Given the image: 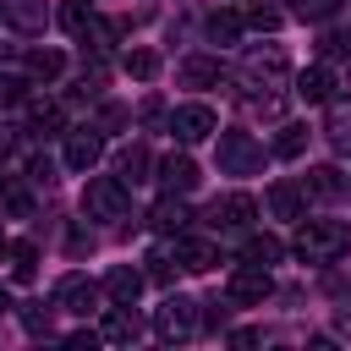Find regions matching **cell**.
Segmentation results:
<instances>
[{"label": "cell", "instance_id": "cell-1", "mask_svg": "<svg viewBox=\"0 0 351 351\" xmlns=\"http://www.w3.org/2000/svg\"><path fill=\"white\" fill-rule=\"evenodd\" d=\"M346 247H351V230H346L340 219H302V230H296V241H291V252H296L302 263H335Z\"/></svg>", "mask_w": 351, "mask_h": 351}, {"label": "cell", "instance_id": "cell-2", "mask_svg": "<svg viewBox=\"0 0 351 351\" xmlns=\"http://www.w3.org/2000/svg\"><path fill=\"white\" fill-rule=\"evenodd\" d=\"M132 197H126V181L121 176H93L82 186V214L88 219H126Z\"/></svg>", "mask_w": 351, "mask_h": 351}, {"label": "cell", "instance_id": "cell-3", "mask_svg": "<svg viewBox=\"0 0 351 351\" xmlns=\"http://www.w3.org/2000/svg\"><path fill=\"white\" fill-rule=\"evenodd\" d=\"M219 170H225V176H252V170H263V148L252 143V132H219Z\"/></svg>", "mask_w": 351, "mask_h": 351}, {"label": "cell", "instance_id": "cell-4", "mask_svg": "<svg viewBox=\"0 0 351 351\" xmlns=\"http://www.w3.org/2000/svg\"><path fill=\"white\" fill-rule=\"evenodd\" d=\"M154 335H159V340H186V335H197V302L165 296L159 313H154Z\"/></svg>", "mask_w": 351, "mask_h": 351}, {"label": "cell", "instance_id": "cell-5", "mask_svg": "<svg viewBox=\"0 0 351 351\" xmlns=\"http://www.w3.org/2000/svg\"><path fill=\"white\" fill-rule=\"evenodd\" d=\"M170 132H176V143H203V137L219 132V115L208 104H176L170 110Z\"/></svg>", "mask_w": 351, "mask_h": 351}, {"label": "cell", "instance_id": "cell-6", "mask_svg": "<svg viewBox=\"0 0 351 351\" xmlns=\"http://www.w3.org/2000/svg\"><path fill=\"white\" fill-rule=\"evenodd\" d=\"M269 291H274L269 269H258V263H241V269H230V285H225L230 307H252V302H263Z\"/></svg>", "mask_w": 351, "mask_h": 351}, {"label": "cell", "instance_id": "cell-7", "mask_svg": "<svg viewBox=\"0 0 351 351\" xmlns=\"http://www.w3.org/2000/svg\"><path fill=\"white\" fill-rule=\"evenodd\" d=\"M99 159H104V137H99L93 126H71V132H66V165L88 176Z\"/></svg>", "mask_w": 351, "mask_h": 351}, {"label": "cell", "instance_id": "cell-8", "mask_svg": "<svg viewBox=\"0 0 351 351\" xmlns=\"http://www.w3.org/2000/svg\"><path fill=\"white\" fill-rule=\"evenodd\" d=\"M252 214H258V203H252L247 192H225V197H214L208 225H214V230H241V225H252Z\"/></svg>", "mask_w": 351, "mask_h": 351}, {"label": "cell", "instance_id": "cell-9", "mask_svg": "<svg viewBox=\"0 0 351 351\" xmlns=\"http://www.w3.org/2000/svg\"><path fill=\"white\" fill-rule=\"evenodd\" d=\"M55 302H60L66 313H82V318H88V313L99 307V285H93L88 274H66V280L55 285Z\"/></svg>", "mask_w": 351, "mask_h": 351}, {"label": "cell", "instance_id": "cell-10", "mask_svg": "<svg viewBox=\"0 0 351 351\" xmlns=\"http://www.w3.org/2000/svg\"><path fill=\"white\" fill-rule=\"evenodd\" d=\"M137 335H143V318L132 313V302H115L104 313V324H99V340H110V346H132Z\"/></svg>", "mask_w": 351, "mask_h": 351}, {"label": "cell", "instance_id": "cell-11", "mask_svg": "<svg viewBox=\"0 0 351 351\" xmlns=\"http://www.w3.org/2000/svg\"><path fill=\"white\" fill-rule=\"evenodd\" d=\"M176 263H181V269H192V274H208V269L219 263V252H214V241H203V236H186V230H181V241H176Z\"/></svg>", "mask_w": 351, "mask_h": 351}, {"label": "cell", "instance_id": "cell-12", "mask_svg": "<svg viewBox=\"0 0 351 351\" xmlns=\"http://www.w3.org/2000/svg\"><path fill=\"white\" fill-rule=\"evenodd\" d=\"M296 99H307V104H329V99H335V71H329V66H307V71H296Z\"/></svg>", "mask_w": 351, "mask_h": 351}, {"label": "cell", "instance_id": "cell-13", "mask_svg": "<svg viewBox=\"0 0 351 351\" xmlns=\"http://www.w3.org/2000/svg\"><path fill=\"white\" fill-rule=\"evenodd\" d=\"M104 296H110V302H132V307H137V296H143V269L115 263V269L104 274Z\"/></svg>", "mask_w": 351, "mask_h": 351}, {"label": "cell", "instance_id": "cell-14", "mask_svg": "<svg viewBox=\"0 0 351 351\" xmlns=\"http://www.w3.org/2000/svg\"><path fill=\"white\" fill-rule=\"evenodd\" d=\"M159 181H165V192H181V197H186V192H192L203 176H197V165H192L186 154H170V159L159 165Z\"/></svg>", "mask_w": 351, "mask_h": 351}, {"label": "cell", "instance_id": "cell-15", "mask_svg": "<svg viewBox=\"0 0 351 351\" xmlns=\"http://www.w3.org/2000/svg\"><path fill=\"white\" fill-rule=\"evenodd\" d=\"M154 225H159L165 236H181V230L192 225V208L181 203V192H165V197L154 203Z\"/></svg>", "mask_w": 351, "mask_h": 351}, {"label": "cell", "instance_id": "cell-16", "mask_svg": "<svg viewBox=\"0 0 351 351\" xmlns=\"http://www.w3.org/2000/svg\"><path fill=\"white\" fill-rule=\"evenodd\" d=\"M302 197H307V192H302L296 181H274V186H269V214H274V219H302Z\"/></svg>", "mask_w": 351, "mask_h": 351}, {"label": "cell", "instance_id": "cell-17", "mask_svg": "<svg viewBox=\"0 0 351 351\" xmlns=\"http://www.w3.org/2000/svg\"><path fill=\"white\" fill-rule=\"evenodd\" d=\"M247 77L280 82V77H285V49H280V44H269V49H252V55H247Z\"/></svg>", "mask_w": 351, "mask_h": 351}, {"label": "cell", "instance_id": "cell-18", "mask_svg": "<svg viewBox=\"0 0 351 351\" xmlns=\"http://www.w3.org/2000/svg\"><path fill=\"white\" fill-rule=\"evenodd\" d=\"M148 165H154V159H148V148H143V143H126V148L115 154V170H121V181H126V186L148 181Z\"/></svg>", "mask_w": 351, "mask_h": 351}, {"label": "cell", "instance_id": "cell-19", "mask_svg": "<svg viewBox=\"0 0 351 351\" xmlns=\"http://www.w3.org/2000/svg\"><path fill=\"white\" fill-rule=\"evenodd\" d=\"M55 16H60V27H66L71 38H82V33L99 22V16H93V0H60V11H55Z\"/></svg>", "mask_w": 351, "mask_h": 351}, {"label": "cell", "instance_id": "cell-20", "mask_svg": "<svg viewBox=\"0 0 351 351\" xmlns=\"http://www.w3.org/2000/svg\"><path fill=\"white\" fill-rule=\"evenodd\" d=\"M66 71V55L60 49H27V77L33 82H55Z\"/></svg>", "mask_w": 351, "mask_h": 351}, {"label": "cell", "instance_id": "cell-21", "mask_svg": "<svg viewBox=\"0 0 351 351\" xmlns=\"http://www.w3.org/2000/svg\"><path fill=\"white\" fill-rule=\"evenodd\" d=\"M324 132L335 137V148H351V99H329V121Z\"/></svg>", "mask_w": 351, "mask_h": 351}, {"label": "cell", "instance_id": "cell-22", "mask_svg": "<svg viewBox=\"0 0 351 351\" xmlns=\"http://www.w3.org/2000/svg\"><path fill=\"white\" fill-rule=\"evenodd\" d=\"M181 82H186V88H208V82H219V60H208V55L181 60Z\"/></svg>", "mask_w": 351, "mask_h": 351}, {"label": "cell", "instance_id": "cell-23", "mask_svg": "<svg viewBox=\"0 0 351 351\" xmlns=\"http://www.w3.org/2000/svg\"><path fill=\"white\" fill-rule=\"evenodd\" d=\"M27 121H33V132H60V126H66V115H60L55 99H33V104H27Z\"/></svg>", "mask_w": 351, "mask_h": 351}, {"label": "cell", "instance_id": "cell-24", "mask_svg": "<svg viewBox=\"0 0 351 351\" xmlns=\"http://www.w3.org/2000/svg\"><path fill=\"white\" fill-rule=\"evenodd\" d=\"M280 258H285V241H280V236H252V241H247V263L269 269V263H280Z\"/></svg>", "mask_w": 351, "mask_h": 351}, {"label": "cell", "instance_id": "cell-25", "mask_svg": "<svg viewBox=\"0 0 351 351\" xmlns=\"http://www.w3.org/2000/svg\"><path fill=\"white\" fill-rule=\"evenodd\" d=\"M203 27H208V38H214V44H236L241 16H236V11H208V22H203Z\"/></svg>", "mask_w": 351, "mask_h": 351}, {"label": "cell", "instance_id": "cell-26", "mask_svg": "<svg viewBox=\"0 0 351 351\" xmlns=\"http://www.w3.org/2000/svg\"><path fill=\"white\" fill-rule=\"evenodd\" d=\"M11 274H16L22 285L38 274V247H33V241H11Z\"/></svg>", "mask_w": 351, "mask_h": 351}, {"label": "cell", "instance_id": "cell-27", "mask_svg": "<svg viewBox=\"0 0 351 351\" xmlns=\"http://www.w3.org/2000/svg\"><path fill=\"white\" fill-rule=\"evenodd\" d=\"M5 11H11V22H16V27H27V33H38V27H44V0H11Z\"/></svg>", "mask_w": 351, "mask_h": 351}, {"label": "cell", "instance_id": "cell-28", "mask_svg": "<svg viewBox=\"0 0 351 351\" xmlns=\"http://www.w3.org/2000/svg\"><path fill=\"white\" fill-rule=\"evenodd\" d=\"M307 148V126H280V137H274V154L280 159H296Z\"/></svg>", "mask_w": 351, "mask_h": 351}, {"label": "cell", "instance_id": "cell-29", "mask_svg": "<svg viewBox=\"0 0 351 351\" xmlns=\"http://www.w3.org/2000/svg\"><path fill=\"white\" fill-rule=\"evenodd\" d=\"M126 71H132L137 82H148V77L159 71V55H154V49H126Z\"/></svg>", "mask_w": 351, "mask_h": 351}, {"label": "cell", "instance_id": "cell-30", "mask_svg": "<svg viewBox=\"0 0 351 351\" xmlns=\"http://www.w3.org/2000/svg\"><path fill=\"white\" fill-rule=\"evenodd\" d=\"M0 208H5V214H27V208H33L27 186H16V181H0Z\"/></svg>", "mask_w": 351, "mask_h": 351}, {"label": "cell", "instance_id": "cell-31", "mask_svg": "<svg viewBox=\"0 0 351 351\" xmlns=\"http://www.w3.org/2000/svg\"><path fill=\"white\" fill-rule=\"evenodd\" d=\"M307 186H313V192H318V197H335V192H340V170H335V165H318V170H313V181H307Z\"/></svg>", "mask_w": 351, "mask_h": 351}, {"label": "cell", "instance_id": "cell-32", "mask_svg": "<svg viewBox=\"0 0 351 351\" xmlns=\"http://www.w3.org/2000/svg\"><path fill=\"white\" fill-rule=\"evenodd\" d=\"M241 22H247V27H258V33H274V27H280V11H274V5H252Z\"/></svg>", "mask_w": 351, "mask_h": 351}, {"label": "cell", "instance_id": "cell-33", "mask_svg": "<svg viewBox=\"0 0 351 351\" xmlns=\"http://www.w3.org/2000/svg\"><path fill=\"white\" fill-rule=\"evenodd\" d=\"M0 104H27V77H0Z\"/></svg>", "mask_w": 351, "mask_h": 351}, {"label": "cell", "instance_id": "cell-34", "mask_svg": "<svg viewBox=\"0 0 351 351\" xmlns=\"http://www.w3.org/2000/svg\"><path fill=\"white\" fill-rule=\"evenodd\" d=\"M335 5H340V0H291V11H296V16H307V22H318V16H329Z\"/></svg>", "mask_w": 351, "mask_h": 351}, {"label": "cell", "instance_id": "cell-35", "mask_svg": "<svg viewBox=\"0 0 351 351\" xmlns=\"http://www.w3.org/2000/svg\"><path fill=\"white\" fill-rule=\"evenodd\" d=\"M22 324H27V335H49V318L38 307H22Z\"/></svg>", "mask_w": 351, "mask_h": 351}, {"label": "cell", "instance_id": "cell-36", "mask_svg": "<svg viewBox=\"0 0 351 351\" xmlns=\"http://www.w3.org/2000/svg\"><path fill=\"white\" fill-rule=\"evenodd\" d=\"M27 181H44V186H49V181H55V165H49V159H33V165H27Z\"/></svg>", "mask_w": 351, "mask_h": 351}, {"label": "cell", "instance_id": "cell-37", "mask_svg": "<svg viewBox=\"0 0 351 351\" xmlns=\"http://www.w3.org/2000/svg\"><path fill=\"white\" fill-rule=\"evenodd\" d=\"M148 274H154V280H170V274H176V263H170L165 252H154V258H148Z\"/></svg>", "mask_w": 351, "mask_h": 351}, {"label": "cell", "instance_id": "cell-38", "mask_svg": "<svg viewBox=\"0 0 351 351\" xmlns=\"http://www.w3.org/2000/svg\"><path fill=\"white\" fill-rule=\"evenodd\" d=\"M335 329H340V335H351V313H340V318H335Z\"/></svg>", "mask_w": 351, "mask_h": 351}, {"label": "cell", "instance_id": "cell-39", "mask_svg": "<svg viewBox=\"0 0 351 351\" xmlns=\"http://www.w3.org/2000/svg\"><path fill=\"white\" fill-rule=\"evenodd\" d=\"M11 307H16V302H11V291L0 285V313H11Z\"/></svg>", "mask_w": 351, "mask_h": 351}, {"label": "cell", "instance_id": "cell-40", "mask_svg": "<svg viewBox=\"0 0 351 351\" xmlns=\"http://www.w3.org/2000/svg\"><path fill=\"white\" fill-rule=\"evenodd\" d=\"M5 154H11V143H5V137H0V165H5Z\"/></svg>", "mask_w": 351, "mask_h": 351}, {"label": "cell", "instance_id": "cell-41", "mask_svg": "<svg viewBox=\"0 0 351 351\" xmlns=\"http://www.w3.org/2000/svg\"><path fill=\"white\" fill-rule=\"evenodd\" d=\"M0 247H5V225H0Z\"/></svg>", "mask_w": 351, "mask_h": 351}]
</instances>
